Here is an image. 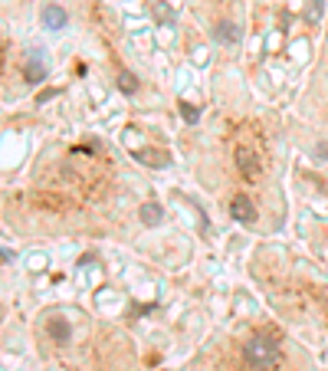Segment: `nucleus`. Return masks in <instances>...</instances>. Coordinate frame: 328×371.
I'll list each match as a JSON object with an SVG mask.
<instances>
[{
	"instance_id": "nucleus-1",
	"label": "nucleus",
	"mask_w": 328,
	"mask_h": 371,
	"mask_svg": "<svg viewBox=\"0 0 328 371\" xmlns=\"http://www.w3.org/2000/svg\"><path fill=\"white\" fill-rule=\"evenodd\" d=\"M243 358H246L250 368H259V371L272 368L279 361V339H272V335H253V339L246 341V348H243Z\"/></svg>"
},
{
	"instance_id": "nucleus-2",
	"label": "nucleus",
	"mask_w": 328,
	"mask_h": 371,
	"mask_svg": "<svg viewBox=\"0 0 328 371\" xmlns=\"http://www.w3.org/2000/svg\"><path fill=\"white\" fill-rule=\"evenodd\" d=\"M46 76H49V63H46L43 49H30V56L23 63V79L36 86V82H43Z\"/></svg>"
},
{
	"instance_id": "nucleus-3",
	"label": "nucleus",
	"mask_w": 328,
	"mask_h": 371,
	"mask_svg": "<svg viewBox=\"0 0 328 371\" xmlns=\"http://www.w3.org/2000/svg\"><path fill=\"white\" fill-rule=\"evenodd\" d=\"M230 214H233V221H239V223H253L256 221V207H253V201H250L246 194H237V197L230 201Z\"/></svg>"
},
{
	"instance_id": "nucleus-4",
	"label": "nucleus",
	"mask_w": 328,
	"mask_h": 371,
	"mask_svg": "<svg viewBox=\"0 0 328 371\" xmlns=\"http://www.w3.org/2000/svg\"><path fill=\"white\" fill-rule=\"evenodd\" d=\"M239 36H243V30H239L237 23H217V30H213V40L224 46H237Z\"/></svg>"
},
{
	"instance_id": "nucleus-5",
	"label": "nucleus",
	"mask_w": 328,
	"mask_h": 371,
	"mask_svg": "<svg viewBox=\"0 0 328 371\" xmlns=\"http://www.w3.org/2000/svg\"><path fill=\"white\" fill-rule=\"evenodd\" d=\"M43 27L46 30H62L66 27V10L56 3H46L43 7Z\"/></svg>"
},
{
	"instance_id": "nucleus-6",
	"label": "nucleus",
	"mask_w": 328,
	"mask_h": 371,
	"mask_svg": "<svg viewBox=\"0 0 328 371\" xmlns=\"http://www.w3.org/2000/svg\"><path fill=\"white\" fill-rule=\"evenodd\" d=\"M237 164H239V175H243V178H256V175H259V161H256L253 151L239 148L237 151Z\"/></svg>"
},
{
	"instance_id": "nucleus-7",
	"label": "nucleus",
	"mask_w": 328,
	"mask_h": 371,
	"mask_svg": "<svg viewBox=\"0 0 328 371\" xmlns=\"http://www.w3.org/2000/svg\"><path fill=\"white\" fill-rule=\"evenodd\" d=\"M161 221H164L161 204H145V207H141V223H145V227H158Z\"/></svg>"
},
{
	"instance_id": "nucleus-8",
	"label": "nucleus",
	"mask_w": 328,
	"mask_h": 371,
	"mask_svg": "<svg viewBox=\"0 0 328 371\" xmlns=\"http://www.w3.org/2000/svg\"><path fill=\"white\" fill-rule=\"evenodd\" d=\"M46 332H49L53 341H69V326H66L62 319H49V322H46Z\"/></svg>"
},
{
	"instance_id": "nucleus-9",
	"label": "nucleus",
	"mask_w": 328,
	"mask_h": 371,
	"mask_svg": "<svg viewBox=\"0 0 328 371\" xmlns=\"http://www.w3.org/2000/svg\"><path fill=\"white\" fill-rule=\"evenodd\" d=\"M151 14H154V20H158L161 27H171V23H174V10H167V3H161V0L151 3Z\"/></svg>"
},
{
	"instance_id": "nucleus-10",
	"label": "nucleus",
	"mask_w": 328,
	"mask_h": 371,
	"mask_svg": "<svg viewBox=\"0 0 328 371\" xmlns=\"http://www.w3.org/2000/svg\"><path fill=\"white\" fill-rule=\"evenodd\" d=\"M119 89L125 92V95H134V92H138V79H134L132 69H121L119 73Z\"/></svg>"
},
{
	"instance_id": "nucleus-11",
	"label": "nucleus",
	"mask_w": 328,
	"mask_h": 371,
	"mask_svg": "<svg viewBox=\"0 0 328 371\" xmlns=\"http://www.w3.org/2000/svg\"><path fill=\"white\" fill-rule=\"evenodd\" d=\"M322 3H325V0H309V7H305V20H309V23H318V20H322Z\"/></svg>"
},
{
	"instance_id": "nucleus-12",
	"label": "nucleus",
	"mask_w": 328,
	"mask_h": 371,
	"mask_svg": "<svg viewBox=\"0 0 328 371\" xmlns=\"http://www.w3.org/2000/svg\"><path fill=\"white\" fill-rule=\"evenodd\" d=\"M180 119L187 122V125H194V122L200 119V109H194V105H187V102H180Z\"/></svg>"
},
{
	"instance_id": "nucleus-13",
	"label": "nucleus",
	"mask_w": 328,
	"mask_h": 371,
	"mask_svg": "<svg viewBox=\"0 0 328 371\" xmlns=\"http://www.w3.org/2000/svg\"><path fill=\"white\" fill-rule=\"evenodd\" d=\"M138 158H141V161H148V164H154V168H164V164H167V158H164V155H154V151H148V155L141 151Z\"/></svg>"
},
{
	"instance_id": "nucleus-14",
	"label": "nucleus",
	"mask_w": 328,
	"mask_h": 371,
	"mask_svg": "<svg viewBox=\"0 0 328 371\" xmlns=\"http://www.w3.org/2000/svg\"><path fill=\"white\" fill-rule=\"evenodd\" d=\"M56 95H60V89H46L43 95H40V105H43V102H49V99H56Z\"/></svg>"
}]
</instances>
